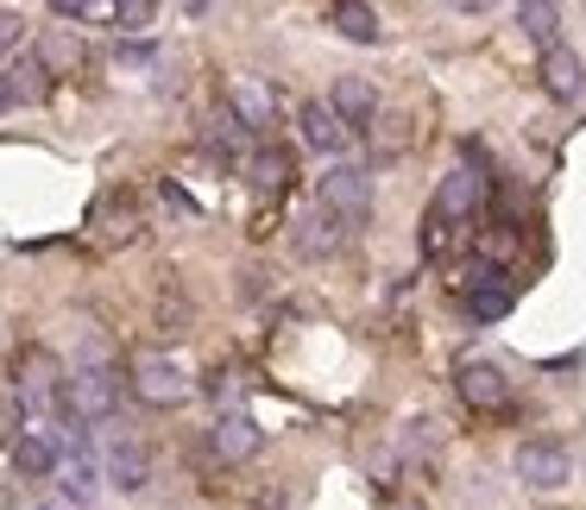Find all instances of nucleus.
Instances as JSON below:
<instances>
[{
	"label": "nucleus",
	"instance_id": "ddd939ff",
	"mask_svg": "<svg viewBox=\"0 0 586 510\" xmlns=\"http://www.w3.org/2000/svg\"><path fill=\"white\" fill-rule=\"evenodd\" d=\"M542 89L555 95V102H574L586 89V70H581V57L567 51V45H555V51L542 57Z\"/></svg>",
	"mask_w": 586,
	"mask_h": 510
},
{
	"label": "nucleus",
	"instance_id": "4468645a",
	"mask_svg": "<svg viewBox=\"0 0 586 510\" xmlns=\"http://www.w3.org/2000/svg\"><path fill=\"white\" fill-rule=\"evenodd\" d=\"M13 473H20V479H51L57 473V441L51 434H20V441H13Z\"/></svg>",
	"mask_w": 586,
	"mask_h": 510
},
{
	"label": "nucleus",
	"instance_id": "dca6fc26",
	"mask_svg": "<svg viewBox=\"0 0 586 510\" xmlns=\"http://www.w3.org/2000/svg\"><path fill=\"white\" fill-rule=\"evenodd\" d=\"M517 26L530 32V45H542V57H549V51H555V32H561V7L530 0V7H517Z\"/></svg>",
	"mask_w": 586,
	"mask_h": 510
},
{
	"label": "nucleus",
	"instance_id": "423d86ee",
	"mask_svg": "<svg viewBox=\"0 0 586 510\" xmlns=\"http://www.w3.org/2000/svg\"><path fill=\"white\" fill-rule=\"evenodd\" d=\"M208 448H215V460H228L233 466V460H253L258 448H265V429H258L246 409H228V416L208 429Z\"/></svg>",
	"mask_w": 586,
	"mask_h": 510
},
{
	"label": "nucleus",
	"instance_id": "a211bd4d",
	"mask_svg": "<svg viewBox=\"0 0 586 510\" xmlns=\"http://www.w3.org/2000/svg\"><path fill=\"white\" fill-rule=\"evenodd\" d=\"M233 120L240 127H272V95L258 82H233Z\"/></svg>",
	"mask_w": 586,
	"mask_h": 510
},
{
	"label": "nucleus",
	"instance_id": "0eeeda50",
	"mask_svg": "<svg viewBox=\"0 0 586 510\" xmlns=\"http://www.w3.org/2000/svg\"><path fill=\"white\" fill-rule=\"evenodd\" d=\"M460 397L480 404V409H505L510 404V379L492 366V359H467V366H460Z\"/></svg>",
	"mask_w": 586,
	"mask_h": 510
},
{
	"label": "nucleus",
	"instance_id": "f3484780",
	"mask_svg": "<svg viewBox=\"0 0 586 510\" xmlns=\"http://www.w3.org/2000/svg\"><path fill=\"white\" fill-rule=\"evenodd\" d=\"M246 177H253V189H284V183H290V152L258 146V152L246 158Z\"/></svg>",
	"mask_w": 586,
	"mask_h": 510
},
{
	"label": "nucleus",
	"instance_id": "f8f14e48",
	"mask_svg": "<svg viewBox=\"0 0 586 510\" xmlns=\"http://www.w3.org/2000/svg\"><path fill=\"white\" fill-rule=\"evenodd\" d=\"M480 202H485V177H473V171H455V177H441V189H435V215L441 221L473 215Z\"/></svg>",
	"mask_w": 586,
	"mask_h": 510
},
{
	"label": "nucleus",
	"instance_id": "393cba45",
	"mask_svg": "<svg viewBox=\"0 0 586 510\" xmlns=\"http://www.w3.org/2000/svg\"><path fill=\"white\" fill-rule=\"evenodd\" d=\"M51 510H57V505H51Z\"/></svg>",
	"mask_w": 586,
	"mask_h": 510
},
{
	"label": "nucleus",
	"instance_id": "2eb2a0df",
	"mask_svg": "<svg viewBox=\"0 0 586 510\" xmlns=\"http://www.w3.org/2000/svg\"><path fill=\"white\" fill-rule=\"evenodd\" d=\"M329 20H334V32H341V38H354V45H379V13H372V7H359V0H341Z\"/></svg>",
	"mask_w": 586,
	"mask_h": 510
},
{
	"label": "nucleus",
	"instance_id": "1a4fd4ad",
	"mask_svg": "<svg viewBox=\"0 0 586 510\" xmlns=\"http://www.w3.org/2000/svg\"><path fill=\"white\" fill-rule=\"evenodd\" d=\"M329 107L341 114V127L354 132V127H372V114H379V95H372V82H366V77H334Z\"/></svg>",
	"mask_w": 586,
	"mask_h": 510
},
{
	"label": "nucleus",
	"instance_id": "9b49d317",
	"mask_svg": "<svg viewBox=\"0 0 586 510\" xmlns=\"http://www.w3.org/2000/svg\"><path fill=\"white\" fill-rule=\"evenodd\" d=\"M107 479L120 491H146L152 485V448L146 441H114L107 448Z\"/></svg>",
	"mask_w": 586,
	"mask_h": 510
},
{
	"label": "nucleus",
	"instance_id": "6ab92c4d",
	"mask_svg": "<svg viewBox=\"0 0 586 510\" xmlns=\"http://www.w3.org/2000/svg\"><path fill=\"white\" fill-rule=\"evenodd\" d=\"M341 233H347L341 221H329V215H309V221H297V253H309V258H315V253H329Z\"/></svg>",
	"mask_w": 586,
	"mask_h": 510
},
{
	"label": "nucleus",
	"instance_id": "f03ea898",
	"mask_svg": "<svg viewBox=\"0 0 586 510\" xmlns=\"http://www.w3.org/2000/svg\"><path fill=\"white\" fill-rule=\"evenodd\" d=\"M322 215L341 221V228H366V215H372V177L359 164H334L329 177H322Z\"/></svg>",
	"mask_w": 586,
	"mask_h": 510
},
{
	"label": "nucleus",
	"instance_id": "aec40b11",
	"mask_svg": "<svg viewBox=\"0 0 586 510\" xmlns=\"http://www.w3.org/2000/svg\"><path fill=\"white\" fill-rule=\"evenodd\" d=\"M13 77V95L20 102H45V89H51V63L45 57H32V63H20V70H7Z\"/></svg>",
	"mask_w": 586,
	"mask_h": 510
},
{
	"label": "nucleus",
	"instance_id": "20e7f679",
	"mask_svg": "<svg viewBox=\"0 0 586 510\" xmlns=\"http://www.w3.org/2000/svg\"><path fill=\"white\" fill-rule=\"evenodd\" d=\"M133 397H139V404H152V409H171V404L189 397V379H183L171 359L146 353L139 366H133Z\"/></svg>",
	"mask_w": 586,
	"mask_h": 510
},
{
	"label": "nucleus",
	"instance_id": "9d476101",
	"mask_svg": "<svg viewBox=\"0 0 586 510\" xmlns=\"http://www.w3.org/2000/svg\"><path fill=\"white\" fill-rule=\"evenodd\" d=\"M510 283H505V265H485V271H473V290H467V309L480 315V322H505L510 315Z\"/></svg>",
	"mask_w": 586,
	"mask_h": 510
},
{
	"label": "nucleus",
	"instance_id": "5701e85b",
	"mask_svg": "<svg viewBox=\"0 0 586 510\" xmlns=\"http://www.w3.org/2000/svg\"><path fill=\"white\" fill-rule=\"evenodd\" d=\"M20 38H26V20H20V13H13V7H0V57L13 51V45H20Z\"/></svg>",
	"mask_w": 586,
	"mask_h": 510
},
{
	"label": "nucleus",
	"instance_id": "7ed1b4c3",
	"mask_svg": "<svg viewBox=\"0 0 586 510\" xmlns=\"http://www.w3.org/2000/svg\"><path fill=\"white\" fill-rule=\"evenodd\" d=\"M510 466H517V479L530 485V491H561V485L574 479V454L561 441H524L510 454Z\"/></svg>",
	"mask_w": 586,
	"mask_h": 510
},
{
	"label": "nucleus",
	"instance_id": "412c9836",
	"mask_svg": "<svg viewBox=\"0 0 586 510\" xmlns=\"http://www.w3.org/2000/svg\"><path fill=\"white\" fill-rule=\"evenodd\" d=\"M89 491H95V466H89V454H77L64 473V498H89Z\"/></svg>",
	"mask_w": 586,
	"mask_h": 510
},
{
	"label": "nucleus",
	"instance_id": "6e6552de",
	"mask_svg": "<svg viewBox=\"0 0 586 510\" xmlns=\"http://www.w3.org/2000/svg\"><path fill=\"white\" fill-rule=\"evenodd\" d=\"M297 127H303V146L322 152V158H334L341 146H347V127H341V114H334L329 102H303L297 107Z\"/></svg>",
	"mask_w": 586,
	"mask_h": 510
},
{
	"label": "nucleus",
	"instance_id": "f257e3e1",
	"mask_svg": "<svg viewBox=\"0 0 586 510\" xmlns=\"http://www.w3.org/2000/svg\"><path fill=\"white\" fill-rule=\"evenodd\" d=\"M120 397H127V379L95 359V366H77V372H70V384H64V416H70L77 429H89V422H107V416L120 409Z\"/></svg>",
	"mask_w": 586,
	"mask_h": 510
},
{
	"label": "nucleus",
	"instance_id": "b1692460",
	"mask_svg": "<svg viewBox=\"0 0 586 510\" xmlns=\"http://www.w3.org/2000/svg\"><path fill=\"white\" fill-rule=\"evenodd\" d=\"M7 107H20V95H13V77L0 70V114H7Z\"/></svg>",
	"mask_w": 586,
	"mask_h": 510
},
{
	"label": "nucleus",
	"instance_id": "4be33fe9",
	"mask_svg": "<svg viewBox=\"0 0 586 510\" xmlns=\"http://www.w3.org/2000/svg\"><path fill=\"white\" fill-rule=\"evenodd\" d=\"M152 0H120V7H114V26H127V32H139V26H152Z\"/></svg>",
	"mask_w": 586,
	"mask_h": 510
},
{
	"label": "nucleus",
	"instance_id": "39448f33",
	"mask_svg": "<svg viewBox=\"0 0 586 510\" xmlns=\"http://www.w3.org/2000/svg\"><path fill=\"white\" fill-rule=\"evenodd\" d=\"M64 384L57 379V359L51 353H26L20 359V404L26 409H64Z\"/></svg>",
	"mask_w": 586,
	"mask_h": 510
}]
</instances>
